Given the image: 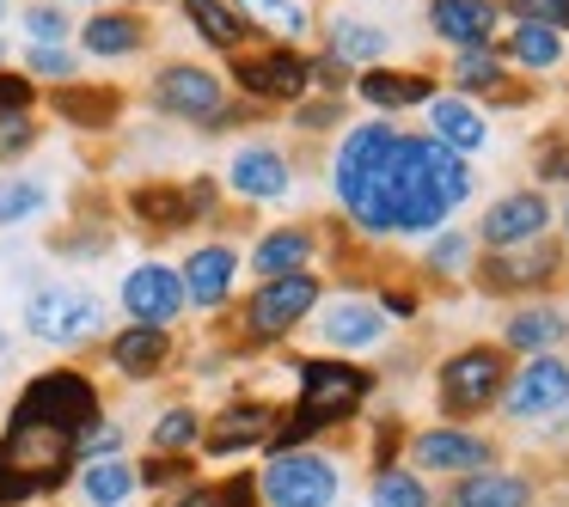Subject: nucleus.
Segmentation results:
<instances>
[{
  "label": "nucleus",
  "instance_id": "obj_45",
  "mask_svg": "<svg viewBox=\"0 0 569 507\" xmlns=\"http://www.w3.org/2000/svg\"><path fill=\"white\" fill-rule=\"evenodd\" d=\"M74 446H80V458H117V453L129 446V428H123L117 416H99V422H92V428L80 434Z\"/></svg>",
  "mask_w": 569,
  "mask_h": 507
},
{
  "label": "nucleus",
  "instance_id": "obj_41",
  "mask_svg": "<svg viewBox=\"0 0 569 507\" xmlns=\"http://www.w3.org/2000/svg\"><path fill=\"white\" fill-rule=\"evenodd\" d=\"M43 123L38 111H0V165H19L26 153H38Z\"/></svg>",
  "mask_w": 569,
  "mask_h": 507
},
{
  "label": "nucleus",
  "instance_id": "obj_44",
  "mask_svg": "<svg viewBox=\"0 0 569 507\" xmlns=\"http://www.w3.org/2000/svg\"><path fill=\"white\" fill-rule=\"evenodd\" d=\"M515 26H551L569 38V0H496Z\"/></svg>",
  "mask_w": 569,
  "mask_h": 507
},
{
  "label": "nucleus",
  "instance_id": "obj_50",
  "mask_svg": "<svg viewBox=\"0 0 569 507\" xmlns=\"http://www.w3.org/2000/svg\"><path fill=\"white\" fill-rule=\"evenodd\" d=\"M380 312H386V318H417L422 294H417V287H380Z\"/></svg>",
  "mask_w": 569,
  "mask_h": 507
},
{
  "label": "nucleus",
  "instance_id": "obj_32",
  "mask_svg": "<svg viewBox=\"0 0 569 507\" xmlns=\"http://www.w3.org/2000/svg\"><path fill=\"white\" fill-rule=\"evenodd\" d=\"M239 19H246L251 31H263L270 43H300L312 31V13L307 0H233Z\"/></svg>",
  "mask_w": 569,
  "mask_h": 507
},
{
  "label": "nucleus",
  "instance_id": "obj_19",
  "mask_svg": "<svg viewBox=\"0 0 569 507\" xmlns=\"http://www.w3.org/2000/svg\"><path fill=\"white\" fill-rule=\"evenodd\" d=\"M178 282H184V306L190 312H221L239 287V251L227 239L209 245H190V257L178 263Z\"/></svg>",
  "mask_w": 569,
  "mask_h": 507
},
{
  "label": "nucleus",
  "instance_id": "obj_26",
  "mask_svg": "<svg viewBox=\"0 0 569 507\" xmlns=\"http://www.w3.org/2000/svg\"><path fill=\"white\" fill-rule=\"evenodd\" d=\"M453 92L459 99H490V104H527L532 92L508 80L502 50H453Z\"/></svg>",
  "mask_w": 569,
  "mask_h": 507
},
{
  "label": "nucleus",
  "instance_id": "obj_33",
  "mask_svg": "<svg viewBox=\"0 0 569 507\" xmlns=\"http://www.w3.org/2000/svg\"><path fill=\"white\" fill-rule=\"evenodd\" d=\"M502 62L527 68V74H551V68L563 62V31H551V26H508Z\"/></svg>",
  "mask_w": 569,
  "mask_h": 507
},
{
  "label": "nucleus",
  "instance_id": "obj_48",
  "mask_svg": "<svg viewBox=\"0 0 569 507\" xmlns=\"http://www.w3.org/2000/svg\"><path fill=\"white\" fill-rule=\"evenodd\" d=\"M38 99H43V87L26 74V68H19V74L0 68V111H38Z\"/></svg>",
  "mask_w": 569,
  "mask_h": 507
},
{
  "label": "nucleus",
  "instance_id": "obj_39",
  "mask_svg": "<svg viewBox=\"0 0 569 507\" xmlns=\"http://www.w3.org/2000/svg\"><path fill=\"white\" fill-rule=\"evenodd\" d=\"M117 245V233L104 221H87V214H74V226H62V233H50V251L56 257H104V251Z\"/></svg>",
  "mask_w": 569,
  "mask_h": 507
},
{
  "label": "nucleus",
  "instance_id": "obj_36",
  "mask_svg": "<svg viewBox=\"0 0 569 507\" xmlns=\"http://www.w3.org/2000/svg\"><path fill=\"white\" fill-rule=\"evenodd\" d=\"M202 409L197 404H172V409H160L153 416V428H148V453H197L202 446Z\"/></svg>",
  "mask_w": 569,
  "mask_h": 507
},
{
  "label": "nucleus",
  "instance_id": "obj_10",
  "mask_svg": "<svg viewBox=\"0 0 569 507\" xmlns=\"http://www.w3.org/2000/svg\"><path fill=\"white\" fill-rule=\"evenodd\" d=\"M496 409H502V422H515V428L557 422L569 409V355L563 348H557V355H520L515 367H508V385H502V397H496Z\"/></svg>",
  "mask_w": 569,
  "mask_h": 507
},
{
  "label": "nucleus",
  "instance_id": "obj_13",
  "mask_svg": "<svg viewBox=\"0 0 569 507\" xmlns=\"http://www.w3.org/2000/svg\"><path fill=\"white\" fill-rule=\"evenodd\" d=\"M276 416H282V404H270V397H233V404H221L209 422H202V458H233V453H263L276 434Z\"/></svg>",
  "mask_w": 569,
  "mask_h": 507
},
{
  "label": "nucleus",
  "instance_id": "obj_16",
  "mask_svg": "<svg viewBox=\"0 0 569 507\" xmlns=\"http://www.w3.org/2000/svg\"><path fill=\"white\" fill-rule=\"evenodd\" d=\"M221 184H227V196H239V202H282L288 190H295V165H288V153L270 148V141H246V148H233V160L221 165Z\"/></svg>",
  "mask_w": 569,
  "mask_h": 507
},
{
  "label": "nucleus",
  "instance_id": "obj_27",
  "mask_svg": "<svg viewBox=\"0 0 569 507\" xmlns=\"http://www.w3.org/2000/svg\"><path fill=\"white\" fill-rule=\"evenodd\" d=\"M569 343V318L563 306H545V300H527L502 318V348L508 355H557Z\"/></svg>",
  "mask_w": 569,
  "mask_h": 507
},
{
  "label": "nucleus",
  "instance_id": "obj_24",
  "mask_svg": "<svg viewBox=\"0 0 569 507\" xmlns=\"http://www.w3.org/2000/svg\"><path fill=\"white\" fill-rule=\"evenodd\" d=\"M502 7L496 0H429V31L447 50H490Z\"/></svg>",
  "mask_w": 569,
  "mask_h": 507
},
{
  "label": "nucleus",
  "instance_id": "obj_14",
  "mask_svg": "<svg viewBox=\"0 0 569 507\" xmlns=\"http://www.w3.org/2000/svg\"><path fill=\"white\" fill-rule=\"evenodd\" d=\"M117 300H123L129 324H160V331H172V324L184 318V282H178V263L141 257L136 270H123Z\"/></svg>",
  "mask_w": 569,
  "mask_h": 507
},
{
  "label": "nucleus",
  "instance_id": "obj_51",
  "mask_svg": "<svg viewBox=\"0 0 569 507\" xmlns=\"http://www.w3.org/2000/svg\"><path fill=\"white\" fill-rule=\"evenodd\" d=\"M7 355H13V336H7V331H0V361H7Z\"/></svg>",
  "mask_w": 569,
  "mask_h": 507
},
{
  "label": "nucleus",
  "instance_id": "obj_30",
  "mask_svg": "<svg viewBox=\"0 0 569 507\" xmlns=\"http://www.w3.org/2000/svg\"><path fill=\"white\" fill-rule=\"evenodd\" d=\"M178 13L190 19V31H197L214 55H233V50H246V43H251V26L239 19L233 0H178Z\"/></svg>",
  "mask_w": 569,
  "mask_h": 507
},
{
  "label": "nucleus",
  "instance_id": "obj_31",
  "mask_svg": "<svg viewBox=\"0 0 569 507\" xmlns=\"http://www.w3.org/2000/svg\"><path fill=\"white\" fill-rule=\"evenodd\" d=\"M386 50H392V38H386L380 26H368V19H349V13H337V19H325V55H337L343 68H373V62H386Z\"/></svg>",
  "mask_w": 569,
  "mask_h": 507
},
{
  "label": "nucleus",
  "instance_id": "obj_3",
  "mask_svg": "<svg viewBox=\"0 0 569 507\" xmlns=\"http://www.w3.org/2000/svg\"><path fill=\"white\" fill-rule=\"evenodd\" d=\"M99 416H111V409H104V392H99V379H92V373H80V367H43V373H31V379L19 385L13 409H7V422L62 428V434H74V440Z\"/></svg>",
  "mask_w": 569,
  "mask_h": 507
},
{
  "label": "nucleus",
  "instance_id": "obj_2",
  "mask_svg": "<svg viewBox=\"0 0 569 507\" xmlns=\"http://www.w3.org/2000/svg\"><path fill=\"white\" fill-rule=\"evenodd\" d=\"M325 282L319 270H295V275H263L233 312V343L239 348H276L319 312Z\"/></svg>",
  "mask_w": 569,
  "mask_h": 507
},
{
  "label": "nucleus",
  "instance_id": "obj_20",
  "mask_svg": "<svg viewBox=\"0 0 569 507\" xmlns=\"http://www.w3.org/2000/svg\"><path fill=\"white\" fill-rule=\"evenodd\" d=\"M74 43L92 62H129V55H141L153 43V19L123 13V7H99V13H87L74 26Z\"/></svg>",
  "mask_w": 569,
  "mask_h": 507
},
{
  "label": "nucleus",
  "instance_id": "obj_53",
  "mask_svg": "<svg viewBox=\"0 0 569 507\" xmlns=\"http://www.w3.org/2000/svg\"><path fill=\"white\" fill-rule=\"evenodd\" d=\"M80 7H92V13H99V7H111V0H80Z\"/></svg>",
  "mask_w": 569,
  "mask_h": 507
},
{
  "label": "nucleus",
  "instance_id": "obj_56",
  "mask_svg": "<svg viewBox=\"0 0 569 507\" xmlns=\"http://www.w3.org/2000/svg\"><path fill=\"white\" fill-rule=\"evenodd\" d=\"M563 422H569V409H563Z\"/></svg>",
  "mask_w": 569,
  "mask_h": 507
},
{
  "label": "nucleus",
  "instance_id": "obj_47",
  "mask_svg": "<svg viewBox=\"0 0 569 507\" xmlns=\"http://www.w3.org/2000/svg\"><path fill=\"white\" fill-rule=\"evenodd\" d=\"M221 489H214V507H263L258 495V470H227V477H214Z\"/></svg>",
  "mask_w": 569,
  "mask_h": 507
},
{
  "label": "nucleus",
  "instance_id": "obj_22",
  "mask_svg": "<svg viewBox=\"0 0 569 507\" xmlns=\"http://www.w3.org/2000/svg\"><path fill=\"white\" fill-rule=\"evenodd\" d=\"M441 507H539V477H527V470H515V465L471 470V477L447 483Z\"/></svg>",
  "mask_w": 569,
  "mask_h": 507
},
{
  "label": "nucleus",
  "instance_id": "obj_29",
  "mask_svg": "<svg viewBox=\"0 0 569 507\" xmlns=\"http://www.w3.org/2000/svg\"><path fill=\"white\" fill-rule=\"evenodd\" d=\"M422 116H429V135L441 141V148L453 153H478L483 141H490V123H483V111L471 99H459V92H435L429 104H422Z\"/></svg>",
  "mask_w": 569,
  "mask_h": 507
},
{
  "label": "nucleus",
  "instance_id": "obj_49",
  "mask_svg": "<svg viewBox=\"0 0 569 507\" xmlns=\"http://www.w3.org/2000/svg\"><path fill=\"white\" fill-rule=\"evenodd\" d=\"M349 87H356V68H343L337 55H312V92H325V99H343Z\"/></svg>",
  "mask_w": 569,
  "mask_h": 507
},
{
  "label": "nucleus",
  "instance_id": "obj_42",
  "mask_svg": "<svg viewBox=\"0 0 569 507\" xmlns=\"http://www.w3.org/2000/svg\"><path fill=\"white\" fill-rule=\"evenodd\" d=\"M19 26H26L31 43H68V38H74V19H68L62 7H50V0H31V7H19Z\"/></svg>",
  "mask_w": 569,
  "mask_h": 507
},
{
  "label": "nucleus",
  "instance_id": "obj_5",
  "mask_svg": "<svg viewBox=\"0 0 569 507\" xmlns=\"http://www.w3.org/2000/svg\"><path fill=\"white\" fill-rule=\"evenodd\" d=\"M26 336L43 348H87L104 336V300L87 282H38L26 294Z\"/></svg>",
  "mask_w": 569,
  "mask_h": 507
},
{
  "label": "nucleus",
  "instance_id": "obj_54",
  "mask_svg": "<svg viewBox=\"0 0 569 507\" xmlns=\"http://www.w3.org/2000/svg\"><path fill=\"white\" fill-rule=\"evenodd\" d=\"M0 68H7V38H0Z\"/></svg>",
  "mask_w": 569,
  "mask_h": 507
},
{
  "label": "nucleus",
  "instance_id": "obj_40",
  "mask_svg": "<svg viewBox=\"0 0 569 507\" xmlns=\"http://www.w3.org/2000/svg\"><path fill=\"white\" fill-rule=\"evenodd\" d=\"M26 74L38 80V87H68V80H80V55L68 50V43H31Z\"/></svg>",
  "mask_w": 569,
  "mask_h": 507
},
{
  "label": "nucleus",
  "instance_id": "obj_17",
  "mask_svg": "<svg viewBox=\"0 0 569 507\" xmlns=\"http://www.w3.org/2000/svg\"><path fill=\"white\" fill-rule=\"evenodd\" d=\"M43 104H50L56 123L80 129V135H111V129L123 123L129 92L123 87H104V80H68V87L43 92Z\"/></svg>",
  "mask_w": 569,
  "mask_h": 507
},
{
  "label": "nucleus",
  "instance_id": "obj_12",
  "mask_svg": "<svg viewBox=\"0 0 569 507\" xmlns=\"http://www.w3.org/2000/svg\"><path fill=\"white\" fill-rule=\"evenodd\" d=\"M307 324L319 331L325 355H368V348H380L386 336H392V318H386L380 300H368V294L319 300V312H312Z\"/></svg>",
  "mask_w": 569,
  "mask_h": 507
},
{
  "label": "nucleus",
  "instance_id": "obj_18",
  "mask_svg": "<svg viewBox=\"0 0 569 507\" xmlns=\"http://www.w3.org/2000/svg\"><path fill=\"white\" fill-rule=\"evenodd\" d=\"M104 361H111V373L129 385L166 379L172 361H178V336L160 331V324H123V331H111V343H104Z\"/></svg>",
  "mask_w": 569,
  "mask_h": 507
},
{
  "label": "nucleus",
  "instance_id": "obj_6",
  "mask_svg": "<svg viewBox=\"0 0 569 507\" xmlns=\"http://www.w3.org/2000/svg\"><path fill=\"white\" fill-rule=\"evenodd\" d=\"M258 495H263V507H337L343 501V465H337V453H325V446L263 453Z\"/></svg>",
  "mask_w": 569,
  "mask_h": 507
},
{
  "label": "nucleus",
  "instance_id": "obj_52",
  "mask_svg": "<svg viewBox=\"0 0 569 507\" xmlns=\"http://www.w3.org/2000/svg\"><path fill=\"white\" fill-rule=\"evenodd\" d=\"M557 221H563V245H569V202H563V214H557Z\"/></svg>",
  "mask_w": 569,
  "mask_h": 507
},
{
  "label": "nucleus",
  "instance_id": "obj_43",
  "mask_svg": "<svg viewBox=\"0 0 569 507\" xmlns=\"http://www.w3.org/2000/svg\"><path fill=\"white\" fill-rule=\"evenodd\" d=\"M288 123H295L300 135H331V129L343 123V99H325V92H307L300 104H288Z\"/></svg>",
  "mask_w": 569,
  "mask_h": 507
},
{
  "label": "nucleus",
  "instance_id": "obj_8",
  "mask_svg": "<svg viewBox=\"0 0 569 507\" xmlns=\"http://www.w3.org/2000/svg\"><path fill=\"white\" fill-rule=\"evenodd\" d=\"M398 465H410L417 477H447L453 483V477H471V470L502 465V446H496L483 428H471V422H435V428L410 434Z\"/></svg>",
  "mask_w": 569,
  "mask_h": 507
},
{
  "label": "nucleus",
  "instance_id": "obj_1",
  "mask_svg": "<svg viewBox=\"0 0 569 507\" xmlns=\"http://www.w3.org/2000/svg\"><path fill=\"white\" fill-rule=\"evenodd\" d=\"M331 196L361 239H435L453 221V202L429 165V135H405L380 116L337 135Z\"/></svg>",
  "mask_w": 569,
  "mask_h": 507
},
{
  "label": "nucleus",
  "instance_id": "obj_9",
  "mask_svg": "<svg viewBox=\"0 0 569 507\" xmlns=\"http://www.w3.org/2000/svg\"><path fill=\"white\" fill-rule=\"evenodd\" d=\"M557 282H563V245L551 233L532 239V245H515V251H483L471 263V287L490 300H527V294H545Z\"/></svg>",
  "mask_w": 569,
  "mask_h": 507
},
{
  "label": "nucleus",
  "instance_id": "obj_21",
  "mask_svg": "<svg viewBox=\"0 0 569 507\" xmlns=\"http://www.w3.org/2000/svg\"><path fill=\"white\" fill-rule=\"evenodd\" d=\"M123 214L141 226V233H153V239L184 233V226H202L197 221V202H190V184H178V178H148V184H129L123 190Z\"/></svg>",
  "mask_w": 569,
  "mask_h": 507
},
{
  "label": "nucleus",
  "instance_id": "obj_38",
  "mask_svg": "<svg viewBox=\"0 0 569 507\" xmlns=\"http://www.w3.org/2000/svg\"><path fill=\"white\" fill-rule=\"evenodd\" d=\"M471 263H478V239L459 233V226H441V233L429 239V251H422V270L441 275V282H453V275H471Z\"/></svg>",
  "mask_w": 569,
  "mask_h": 507
},
{
  "label": "nucleus",
  "instance_id": "obj_23",
  "mask_svg": "<svg viewBox=\"0 0 569 507\" xmlns=\"http://www.w3.org/2000/svg\"><path fill=\"white\" fill-rule=\"evenodd\" d=\"M356 92L368 111H380V116H392V111H422V104L435 99V74H422V68H386V62H373V68H361L356 74Z\"/></svg>",
  "mask_w": 569,
  "mask_h": 507
},
{
  "label": "nucleus",
  "instance_id": "obj_34",
  "mask_svg": "<svg viewBox=\"0 0 569 507\" xmlns=\"http://www.w3.org/2000/svg\"><path fill=\"white\" fill-rule=\"evenodd\" d=\"M50 214V184L38 172H13L0 178V233H13V226H31Z\"/></svg>",
  "mask_w": 569,
  "mask_h": 507
},
{
  "label": "nucleus",
  "instance_id": "obj_28",
  "mask_svg": "<svg viewBox=\"0 0 569 507\" xmlns=\"http://www.w3.org/2000/svg\"><path fill=\"white\" fill-rule=\"evenodd\" d=\"M74 501L80 507H129L141 495V483H136V458H80V470H74Z\"/></svg>",
  "mask_w": 569,
  "mask_h": 507
},
{
  "label": "nucleus",
  "instance_id": "obj_55",
  "mask_svg": "<svg viewBox=\"0 0 569 507\" xmlns=\"http://www.w3.org/2000/svg\"><path fill=\"white\" fill-rule=\"evenodd\" d=\"M0 19H7V0H0Z\"/></svg>",
  "mask_w": 569,
  "mask_h": 507
},
{
  "label": "nucleus",
  "instance_id": "obj_15",
  "mask_svg": "<svg viewBox=\"0 0 569 507\" xmlns=\"http://www.w3.org/2000/svg\"><path fill=\"white\" fill-rule=\"evenodd\" d=\"M551 233V202L539 196V190H508V196H496L490 209H483V221L471 226V239H478L483 251H515V245H532V239Z\"/></svg>",
  "mask_w": 569,
  "mask_h": 507
},
{
  "label": "nucleus",
  "instance_id": "obj_46",
  "mask_svg": "<svg viewBox=\"0 0 569 507\" xmlns=\"http://www.w3.org/2000/svg\"><path fill=\"white\" fill-rule=\"evenodd\" d=\"M532 178H539V184H569V135L563 129L539 141V153H532Z\"/></svg>",
  "mask_w": 569,
  "mask_h": 507
},
{
  "label": "nucleus",
  "instance_id": "obj_35",
  "mask_svg": "<svg viewBox=\"0 0 569 507\" xmlns=\"http://www.w3.org/2000/svg\"><path fill=\"white\" fill-rule=\"evenodd\" d=\"M368 507H435V489H429V477H417L410 465H373Z\"/></svg>",
  "mask_w": 569,
  "mask_h": 507
},
{
  "label": "nucleus",
  "instance_id": "obj_25",
  "mask_svg": "<svg viewBox=\"0 0 569 507\" xmlns=\"http://www.w3.org/2000/svg\"><path fill=\"white\" fill-rule=\"evenodd\" d=\"M312 257H319V226H307V221H282V226H270V233H258V245H251L246 270L263 282V275L312 270Z\"/></svg>",
  "mask_w": 569,
  "mask_h": 507
},
{
  "label": "nucleus",
  "instance_id": "obj_7",
  "mask_svg": "<svg viewBox=\"0 0 569 507\" xmlns=\"http://www.w3.org/2000/svg\"><path fill=\"white\" fill-rule=\"evenodd\" d=\"M246 104H300L312 92V55L300 43H246L221 68Z\"/></svg>",
  "mask_w": 569,
  "mask_h": 507
},
{
  "label": "nucleus",
  "instance_id": "obj_4",
  "mask_svg": "<svg viewBox=\"0 0 569 507\" xmlns=\"http://www.w3.org/2000/svg\"><path fill=\"white\" fill-rule=\"evenodd\" d=\"M508 367H515V355H508L502 343H466L453 348V355L435 367V404H441L447 422H478L496 409V397H502L508 385Z\"/></svg>",
  "mask_w": 569,
  "mask_h": 507
},
{
  "label": "nucleus",
  "instance_id": "obj_11",
  "mask_svg": "<svg viewBox=\"0 0 569 507\" xmlns=\"http://www.w3.org/2000/svg\"><path fill=\"white\" fill-rule=\"evenodd\" d=\"M148 104L172 123H209L214 111L227 104V74L209 62H160L148 80Z\"/></svg>",
  "mask_w": 569,
  "mask_h": 507
},
{
  "label": "nucleus",
  "instance_id": "obj_37",
  "mask_svg": "<svg viewBox=\"0 0 569 507\" xmlns=\"http://www.w3.org/2000/svg\"><path fill=\"white\" fill-rule=\"evenodd\" d=\"M202 470H197V453H148V458H136V483L148 495H178V489H190Z\"/></svg>",
  "mask_w": 569,
  "mask_h": 507
}]
</instances>
